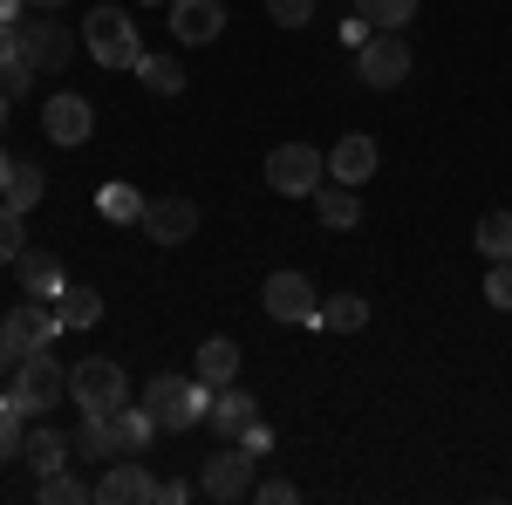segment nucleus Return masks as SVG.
I'll return each mask as SVG.
<instances>
[{
    "label": "nucleus",
    "instance_id": "19",
    "mask_svg": "<svg viewBox=\"0 0 512 505\" xmlns=\"http://www.w3.org/2000/svg\"><path fill=\"white\" fill-rule=\"evenodd\" d=\"M69 451H76V444H69L62 430L35 424V430H28V444H21V465L35 471V478H48V471H62V465H69Z\"/></svg>",
    "mask_w": 512,
    "mask_h": 505
},
{
    "label": "nucleus",
    "instance_id": "2",
    "mask_svg": "<svg viewBox=\"0 0 512 505\" xmlns=\"http://www.w3.org/2000/svg\"><path fill=\"white\" fill-rule=\"evenodd\" d=\"M82 48H89L103 69H137V62H144L137 21H130L123 7H89V21H82Z\"/></svg>",
    "mask_w": 512,
    "mask_h": 505
},
{
    "label": "nucleus",
    "instance_id": "45",
    "mask_svg": "<svg viewBox=\"0 0 512 505\" xmlns=\"http://www.w3.org/2000/svg\"><path fill=\"white\" fill-rule=\"evenodd\" d=\"M0 123H7V96H0Z\"/></svg>",
    "mask_w": 512,
    "mask_h": 505
},
{
    "label": "nucleus",
    "instance_id": "27",
    "mask_svg": "<svg viewBox=\"0 0 512 505\" xmlns=\"http://www.w3.org/2000/svg\"><path fill=\"white\" fill-rule=\"evenodd\" d=\"M35 499H41V505H82V499H96V485H82L76 471L62 465V471H48V478H41Z\"/></svg>",
    "mask_w": 512,
    "mask_h": 505
},
{
    "label": "nucleus",
    "instance_id": "42",
    "mask_svg": "<svg viewBox=\"0 0 512 505\" xmlns=\"http://www.w3.org/2000/svg\"><path fill=\"white\" fill-rule=\"evenodd\" d=\"M7 178H14V157L0 151V198H7Z\"/></svg>",
    "mask_w": 512,
    "mask_h": 505
},
{
    "label": "nucleus",
    "instance_id": "13",
    "mask_svg": "<svg viewBox=\"0 0 512 505\" xmlns=\"http://www.w3.org/2000/svg\"><path fill=\"white\" fill-rule=\"evenodd\" d=\"M96 499L103 505H158V478L144 471V458H117V465L103 471Z\"/></svg>",
    "mask_w": 512,
    "mask_h": 505
},
{
    "label": "nucleus",
    "instance_id": "6",
    "mask_svg": "<svg viewBox=\"0 0 512 505\" xmlns=\"http://www.w3.org/2000/svg\"><path fill=\"white\" fill-rule=\"evenodd\" d=\"M260 301H267V314H274V321H287V328H315V314H321V294H315V280H308V273H294V267L267 273V287H260Z\"/></svg>",
    "mask_w": 512,
    "mask_h": 505
},
{
    "label": "nucleus",
    "instance_id": "18",
    "mask_svg": "<svg viewBox=\"0 0 512 505\" xmlns=\"http://www.w3.org/2000/svg\"><path fill=\"white\" fill-rule=\"evenodd\" d=\"M14 267H21V294H28V301H62L69 280H62V260H55V253H21Z\"/></svg>",
    "mask_w": 512,
    "mask_h": 505
},
{
    "label": "nucleus",
    "instance_id": "43",
    "mask_svg": "<svg viewBox=\"0 0 512 505\" xmlns=\"http://www.w3.org/2000/svg\"><path fill=\"white\" fill-rule=\"evenodd\" d=\"M28 7H69V0H28Z\"/></svg>",
    "mask_w": 512,
    "mask_h": 505
},
{
    "label": "nucleus",
    "instance_id": "40",
    "mask_svg": "<svg viewBox=\"0 0 512 505\" xmlns=\"http://www.w3.org/2000/svg\"><path fill=\"white\" fill-rule=\"evenodd\" d=\"M14 362H21V355L7 349V335H0V376H14Z\"/></svg>",
    "mask_w": 512,
    "mask_h": 505
},
{
    "label": "nucleus",
    "instance_id": "12",
    "mask_svg": "<svg viewBox=\"0 0 512 505\" xmlns=\"http://www.w3.org/2000/svg\"><path fill=\"white\" fill-rule=\"evenodd\" d=\"M192 233H198V205L185 192L151 198V205H144V239H158V246H185Z\"/></svg>",
    "mask_w": 512,
    "mask_h": 505
},
{
    "label": "nucleus",
    "instance_id": "38",
    "mask_svg": "<svg viewBox=\"0 0 512 505\" xmlns=\"http://www.w3.org/2000/svg\"><path fill=\"white\" fill-rule=\"evenodd\" d=\"M239 444H246L253 458H267V451H274V430H267V424H253V430H246V437H239Z\"/></svg>",
    "mask_w": 512,
    "mask_h": 505
},
{
    "label": "nucleus",
    "instance_id": "24",
    "mask_svg": "<svg viewBox=\"0 0 512 505\" xmlns=\"http://www.w3.org/2000/svg\"><path fill=\"white\" fill-rule=\"evenodd\" d=\"M96 205H103V219H110V226H144V205H151V198L130 192V185H103Z\"/></svg>",
    "mask_w": 512,
    "mask_h": 505
},
{
    "label": "nucleus",
    "instance_id": "10",
    "mask_svg": "<svg viewBox=\"0 0 512 505\" xmlns=\"http://www.w3.org/2000/svg\"><path fill=\"white\" fill-rule=\"evenodd\" d=\"M76 458H96V465H117V458H137V451H130V430H123V410H82Z\"/></svg>",
    "mask_w": 512,
    "mask_h": 505
},
{
    "label": "nucleus",
    "instance_id": "11",
    "mask_svg": "<svg viewBox=\"0 0 512 505\" xmlns=\"http://www.w3.org/2000/svg\"><path fill=\"white\" fill-rule=\"evenodd\" d=\"M21 55L35 62V76H62L76 55V35L62 21H21Z\"/></svg>",
    "mask_w": 512,
    "mask_h": 505
},
{
    "label": "nucleus",
    "instance_id": "15",
    "mask_svg": "<svg viewBox=\"0 0 512 505\" xmlns=\"http://www.w3.org/2000/svg\"><path fill=\"white\" fill-rule=\"evenodd\" d=\"M41 130L55 137V144H89V130H96V110L82 103V96H48V110H41Z\"/></svg>",
    "mask_w": 512,
    "mask_h": 505
},
{
    "label": "nucleus",
    "instance_id": "33",
    "mask_svg": "<svg viewBox=\"0 0 512 505\" xmlns=\"http://www.w3.org/2000/svg\"><path fill=\"white\" fill-rule=\"evenodd\" d=\"M267 14H274L280 28H308L315 21V0H267Z\"/></svg>",
    "mask_w": 512,
    "mask_h": 505
},
{
    "label": "nucleus",
    "instance_id": "25",
    "mask_svg": "<svg viewBox=\"0 0 512 505\" xmlns=\"http://www.w3.org/2000/svg\"><path fill=\"white\" fill-rule=\"evenodd\" d=\"M130 76H144V89H158V96H185V69H178V55H144Z\"/></svg>",
    "mask_w": 512,
    "mask_h": 505
},
{
    "label": "nucleus",
    "instance_id": "31",
    "mask_svg": "<svg viewBox=\"0 0 512 505\" xmlns=\"http://www.w3.org/2000/svg\"><path fill=\"white\" fill-rule=\"evenodd\" d=\"M21 205H7V198H0V267H7V260H21Z\"/></svg>",
    "mask_w": 512,
    "mask_h": 505
},
{
    "label": "nucleus",
    "instance_id": "21",
    "mask_svg": "<svg viewBox=\"0 0 512 505\" xmlns=\"http://www.w3.org/2000/svg\"><path fill=\"white\" fill-rule=\"evenodd\" d=\"M315 212H321V226H335V233L362 226V198H355V185H335V178L315 192Z\"/></svg>",
    "mask_w": 512,
    "mask_h": 505
},
{
    "label": "nucleus",
    "instance_id": "16",
    "mask_svg": "<svg viewBox=\"0 0 512 505\" xmlns=\"http://www.w3.org/2000/svg\"><path fill=\"white\" fill-rule=\"evenodd\" d=\"M328 178H335V185H369V178H376V137L349 130V137L328 151Z\"/></svg>",
    "mask_w": 512,
    "mask_h": 505
},
{
    "label": "nucleus",
    "instance_id": "23",
    "mask_svg": "<svg viewBox=\"0 0 512 505\" xmlns=\"http://www.w3.org/2000/svg\"><path fill=\"white\" fill-rule=\"evenodd\" d=\"M55 321H62V335H69V328H96V321H103V294H96V287H62Z\"/></svg>",
    "mask_w": 512,
    "mask_h": 505
},
{
    "label": "nucleus",
    "instance_id": "3",
    "mask_svg": "<svg viewBox=\"0 0 512 505\" xmlns=\"http://www.w3.org/2000/svg\"><path fill=\"white\" fill-rule=\"evenodd\" d=\"M14 396H21L28 417H41V410H55V403L69 396V369H62L48 349H28L21 362H14Z\"/></svg>",
    "mask_w": 512,
    "mask_h": 505
},
{
    "label": "nucleus",
    "instance_id": "41",
    "mask_svg": "<svg viewBox=\"0 0 512 505\" xmlns=\"http://www.w3.org/2000/svg\"><path fill=\"white\" fill-rule=\"evenodd\" d=\"M21 7H28V0H0V21H21Z\"/></svg>",
    "mask_w": 512,
    "mask_h": 505
},
{
    "label": "nucleus",
    "instance_id": "36",
    "mask_svg": "<svg viewBox=\"0 0 512 505\" xmlns=\"http://www.w3.org/2000/svg\"><path fill=\"white\" fill-rule=\"evenodd\" d=\"M253 499H260V505H287V499H294V485H287V478H267V485H253Z\"/></svg>",
    "mask_w": 512,
    "mask_h": 505
},
{
    "label": "nucleus",
    "instance_id": "32",
    "mask_svg": "<svg viewBox=\"0 0 512 505\" xmlns=\"http://www.w3.org/2000/svg\"><path fill=\"white\" fill-rule=\"evenodd\" d=\"M485 301H492V308H512V260H492V273H485Z\"/></svg>",
    "mask_w": 512,
    "mask_h": 505
},
{
    "label": "nucleus",
    "instance_id": "17",
    "mask_svg": "<svg viewBox=\"0 0 512 505\" xmlns=\"http://www.w3.org/2000/svg\"><path fill=\"white\" fill-rule=\"evenodd\" d=\"M205 424L219 430V437H246V430L260 424V403L239 383H226V389H212V417H205Z\"/></svg>",
    "mask_w": 512,
    "mask_h": 505
},
{
    "label": "nucleus",
    "instance_id": "35",
    "mask_svg": "<svg viewBox=\"0 0 512 505\" xmlns=\"http://www.w3.org/2000/svg\"><path fill=\"white\" fill-rule=\"evenodd\" d=\"M21 62V21H0V69Z\"/></svg>",
    "mask_w": 512,
    "mask_h": 505
},
{
    "label": "nucleus",
    "instance_id": "29",
    "mask_svg": "<svg viewBox=\"0 0 512 505\" xmlns=\"http://www.w3.org/2000/svg\"><path fill=\"white\" fill-rule=\"evenodd\" d=\"M355 14L369 21V28H410V14H417V0H355Z\"/></svg>",
    "mask_w": 512,
    "mask_h": 505
},
{
    "label": "nucleus",
    "instance_id": "22",
    "mask_svg": "<svg viewBox=\"0 0 512 505\" xmlns=\"http://www.w3.org/2000/svg\"><path fill=\"white\" fill-rule=\"evenodd\" d=\"M315 328H328V335H355V328H369V301L362 294H328L315 314Z\"/></svg>",
    "mask_w": 512,
    "mask_h": 505
},
{
    "label": "nucleus",
    "instance_id": "4",
    "mask_svg": "<svg viewBox=\"0 0 512 505\" xmlns=\"http://www.w3.org/2000/svg\"><path fill=\"white\" fill-rule=\"evenodd\" d=\"M253 465H260V458H253L239 437H226V451H212L205 471H198V492H205V499H219V505L253 499Z\"/></svg>",
    "mask_w": 512,
    "mask_h": 505
},
{
    "label": "nucleus",
    "instance_id": "1",
    "mask_svg": "<svg viewBox=\"0 0 512 505\" xmlns=\"http://www.w3.org/2000/svg\"><path fill=\"white\" fill-rule=\"evenodd\" d=\"M144 410H151V424L158 430H192L212 417V383H185V376H151L144 383Z\"/></svg>",
    "mask_w": 512,
    "mask_h": 505
},
{
    "label": "nucleus",
    "instance_id": "14",
    "mask_svg": "<svg viewBox=\"0 0 512 505\" xmlns=\"http://www.w3.org/2000/svg\"><path fill=\"white\" fill-rule=\"evenodd\" d=\"M219 28H226V0H171V35L185 48H205Z\"/></svg>",
    "mask_w": 512,
    "mask_h": 505
},
{
    "label": "nucleus",
    "instance_id": "28",
    "mask_svg": "<svg viewBox=\"0 0 512 505\" xmlns=\"http://www.w3.org/2000/svg\"><path fill=\"white\" fill-rule=\"evenodd\" d=\"M472 239H478V253H485V260H512V212H485Z\"/></svg>",
    "mask_w": 512,
    "mask_h": 505
},
{
    "label": "nucleus",
    "instance_id": "8",
    "mask_svg": "<svg viewBox=\"0 0 512 505\" xmlns=\"http://www.w3.org/2000/svg\"><path fill=\"white\" fill-rule=\"evenodd\" d=\"M69 396H76L82 410H123L130 403V383H123V369L110 355H89V362H76V376H69Z\"/></svg>",
    "mask_w": 512,
    "mask_h": 505
},
{
    "label": "nucleus",
    "instance_id": "39",
    "mask_svg": "<svg viewBox=\"0 0 512 505\" xmlns=\"http://www.w3.org/2000/svg\"><path fill=\"white\" fill-rule=\"evenodd\" d=\"M192 499V485H185V478H171V485H158V505H185Z\"/></svg>",
    "mask_w": 512,
    "mask_h": 505
},
{
    "label": "nucleus",
    "instance_id": "26",
    "mask_svg": "<svg viewBox=\"0 0 512 505\" xmlns=\"http://www.w3.org/2000/svg\"><path fill=\"white\" fill-rule=\"evenodd\" d=\"M21 417H28V410H21V396L7 389V396H0V465H14V458H21V444H28Z\"/></svg>",
    "mask_w": 512,
    "mask_h": 505
},
{
    "label": "nucleus",
    "instance_id": "34",
    "mask_svg": "<svg viewBox=\"0 0 512 505\" xmlns=\"http://www.w3.org/2000/svg\"><path fill=\"white\" fill-rule=\"evenodd\" d=\"M28 82H35V62L21 55V62H7V69H0V96L14 103V96H28Z\"/></svg>",
    "mask_w": 512,
    "mask_h": 505
},
{
    "label": "nucleus",
    "instance_id": "7",
    "mask_svg": "<svg viewBox=\"0 0 512 505\" xmlns=\"http://www.w3.org/2000/svg\"><path fill=\"white\" fill-rule=\"evenodd\" d=\"M355 76L369 82V89H396V82L410 76V41L396 35V28H376L355 48Z\"/></svg>",
    "mask_w": 512,
    "mask_h": 505
},
{
    "label": "nucleus",
    "instance_id": "37",
    "mask_svg": "<svg viewBox=\"0 0 512 505\" xmlns=\"http://www.w3.org/2000/svg\"><path fill=\"white\" fill-rule=\"evenodd\" d=\"M376 35V28H369V21H362V14H349V21H342V48H362V41Z\"/></svg>",
    "mask_w": 512,
    "mask_h": 505
},
{
    "label": "nucleus",
    "instance_id": "5",
    "mask_svg": "<svg viewBox=\"0 0 512 505\" xmlns=\"http://www.w3.org/2000/svg\"><path fill=\"white\" fill-rule=\"evenodd\" d=\"M321 178H328V157H321L315 144H280V151H267V185H274L280 198L321 192Z\"/></svg>",
    "mask_w": 512,
    "mask_h": 505
},
{
    "label": "nucleus",
    "instance_id": "9",
    "mask_svg": "<svg viewBox=\"0 0 512 505\" xmlns=\"http://www.w3.org/2000/svg\"><path fill=\"white\" fill-rule=\"evenodd\" d=\"M0 335H7V349L28 355V349H55V335H62V321H55V301H14L7 321H0Z\"/></svg>",
    "mask_w": 512,
    "mask_h": 505
},
{
    "label": "nucleus",
    "instance_id": "30",
    "mask_svg": "<svg viewBox=\"0 0 512 505\" xmlns=\"http://www.w3.org/2000/svg\"><path fill=\"white\" fill-rule=\"evenodd\" d=\"M41 192H48V178H41V164H14V178H7V205H41Z\"/></svg>",
    "mask_w": 512,
    "mask_h": 505
},
{
    "label": "nucleus",
    "instance_id": "44",
    "mask_svg": "<svg viewBox=\"0 0 512 505\" xmlns=\"http://www.w3.org/2000/svg\"><path fill=\"white\" fill-rule=\"evenodd\" d=\"M137 7H171V0H137Z\"/></svg>",
    "mask_w": 512,
    "mask_h": 505
},
{
    "label": "nucleus",
    "instance_id": "20",
    "mask_svg": "<svg viewBox=\"0 0 512 505\" xmlns=\"http://www.w3.org/2000/svg\"><path fill=\"white\" fill-rule=\"evenodd\" d=\"M198 383H212V389L239 383V342H233V335H212V342H198Z\"/></svg>",
    "mask_w": 512,
    "mask_h": 505
}]
</instances>
